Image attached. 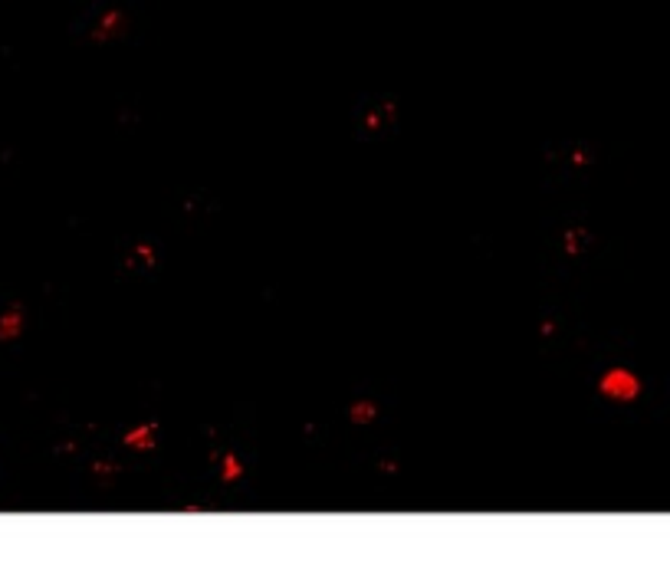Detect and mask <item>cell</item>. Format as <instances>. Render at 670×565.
<instances>
[{
    "label": "cell",
    "instance_id": "1",
    "mask_svg": "<svg viewBox=\"0 0 670 565\" xmlns=\"http://www.w3.org/2000/svg\"><path fill=\"white\" fill-rule=\"evenodd\" d=\"M601 392L611 394V398H618V401H627V398H634V394L641 392V381L631 375V371L618 369V371H608L605 381H601Z\"/></svg>",
    "mask_w": 670,
    "mask_h": 565
},
{
    "label": "cell",
    "instance_id": "2",
    "mask_svg": "<svg viewBox=\"0 0 670 565\" xmlns=\"http://www.w3.org/2000/svg\"><path fill=\"white\" fill-rule=\"evenodd\" d=\"M23 329V313L20 306H13V309H7V313L0 315V338H17Z\"/></svg>",
    "mask_w": 670,
    "mask_h": 565
}]
</instances>
